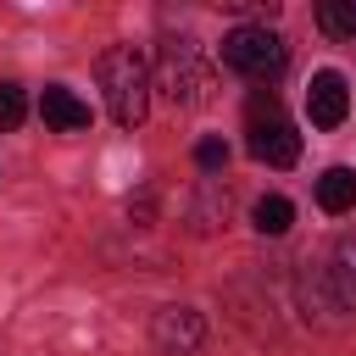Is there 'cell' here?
<instances>
[{"label": "cell", "mask_w": 356, "mask_h": 356, "mask_svg": "<svg viewBox=\"0 0 356 356\" xmlns=\"http://www.w3.org/2000/svg\"><path fill=\"white\" fill-rule=\"evenodd\" d=\"M100 89H106V111L117 128H139L150 117V67L134 44H111L100 56Z\"/></svg>", "instance_id": "1"}, {"label": "cell", "mask_w": 356, "mask_h": 356, "mask_svg": "<svg viewBox=\"0 0 356 356\" xmlns=\"http://www.w3.org/2000/svg\"><path fill=\"white\" fill-rule=\"evenodd\" d=\"M222 67H234L239 78L273 83V78H284V67H289V44H284V33H273L267 22H245V28H234V33L222 39Z\"/></svg>", "instance_id": "2"}, {"label": "cell", "mask_w": 356, "mask_h": 356, "mask_svg": "<svg viewBox=\"0 0 356 356\" xmlns=\"http://www.w3.org/2000/svg\"><path fill=\"white\" fill-rule=\"evenodd\" d=\"M250 156L256 161H267V167H295L300 161V134H295V122L278 111V100L267 95H256L250 100Z\"/></svg>", "instance_id": "3"}, {"label": "cell", "mask_w": 356, "mask_h": 356, "mask_svg": "<svg viewBox=\"0 0 356 356\" xmlns=\"http://www.w3.org/2000/svg\"><path fill=\"white\" fill-rule=\"evenodd\" d=\"M150 345H156L161 356H195V350L206 345L200 312H195V306H161V312L150 317Z\"/></svg>", "instance_id": "4"}, {"label": "cell", "mask_w": 356, "mask_h": 356, "mask_svg": "<svg viewBox=\"0 0 356 356\" xmlns=\"http://www.w3.org/2000/svg\"><path fill=\"white\" fill-rule=\"evenodd\" d=\"M161 83H167V95H172L178 106L206 100V67H200L195 44H167V50H161Z\"/></svg>", "instance_id": "5"}, {"label": "cell", "mask_w": 356, "mask_h": 356, "mask_svg": "<svg viewBox=\"0 0 356 356\" xmlns=\"http://www.w3.org/2000/svg\"><path fill=\"white\" fill-rule=\"evenodd\" d=\"M350 111V83L339 72H312V89H306V117L312 128H339Z\"/></svg>", "instance_id": "6"}, {"label": "cell", "mask_w": 356, "mask_h": 356, "mask_svg": "<svg viewBox=\"0 0 356 356\" xmlns=\"http://www.w3.org/2000/svg\"><path fill=\"white\" fill-rule=\"evenodd\" d=\"M39 117H44V128H56V134H83V128H89V106H83L67 83H50V89H44Z\"/></svg>", "instance_id": "7"}, {"label": "cell", "mask_w": 356, "mask_h": 356, "mask_svg": "<svg viewBox=\"0 0 356 356\" xmlns=\"http://www.w3.org/2000/svg\"><path fill=\"white\" fill-rule=\"evenodd\" d=\"M317 206L334 211V217L350 211V206H356V172H350V167H328V172L317 178Z\"/></svg>", "instance_id": "8"}, {"label": "cell", "mask_w": 356, "mask_h": 356, "mask_svg": "<svg viewBox=\"0 0 356 356\" xmlns=\"http://www.w3.org/2000/svg\"><path fill=\"white\" fill-rule=\"evenodd\" d=\"M250 222H256V234L278 239V234H289V222H295V206H289L284 195H261V200L250 206Z\"/></svg>", "instance_id": "9"}, {"label": "cell", "mask_w": 356, "mask_h": 356, "mask_svg": "<svg viewBox=\"0 0 356 356\" xmlns=\"http://www.w3.org/2000/svg\"><path fill=\"white\" fill-rule=\"evenodd\" d=\"M317 28L328 39H356V0H323L317 6Z\"/></svg>", "instance_id": "10"}, {"label": "cell", "mask_w": 356, "mask_h": 356, "mask_svg": "<svg viewBox=\"0 0 356 356\" xmlns=\"http://www.w3.org/2000/svg\"><path fill=\"white\" fill-rule=\"evenodd\" d=\"M22 117H28V100H22V89H17V83H0V134H11Z\"/></svg>", "instance_id": "11"}, {"label": "cell", "mask_w": 356, "mask_h": 356, "mask_svg": "<svg viewBox=\"0 0 356 356\" xmlns=\"http://www.w3.org/2000/svg\"><path fill=\"white\" fill-rule=\"evenodd\" d=\"M195 161H200L206 172H222V167H228V145H222V139H200V145H195Z\"/></svg>", "instance_id": "12"}]
</instances>
